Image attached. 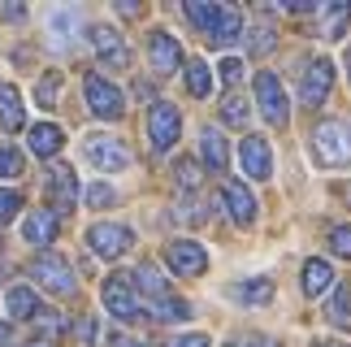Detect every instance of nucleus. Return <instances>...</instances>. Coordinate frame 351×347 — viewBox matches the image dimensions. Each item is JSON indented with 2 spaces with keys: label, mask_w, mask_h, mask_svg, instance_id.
Returning <instances> with one entry per match:
<instances>
[{
  "label": "nucleus",
  "mask_w": 351,
  "mask_h": 347,
  "mask_svg": "<svg viewBox=\"0 0 351 347\" xmlns=\"http://www.w3.org/2000/svg\"><path fill=\"white\" fill-rule=\"evenodd\" d=\"M313 143H317L321 165H351V126L347 122H321Z\"/></svg>",
  "instance_id": "1"
},
{
  "label": "nucleus",
  "mask_w": 351,
  "mask_h": 347,
  "mask_svg": "<svg viewBox=\"0 0 351 347\" xmlns=\"http://www.w3.org/2000/svg\"><path fill=\"white\" fill-rule=\"evenodd\" d=\"M31 278L44 291H52V296H74V270L65 265V256H57V252H39L31 261Z\"/></svg>",
  "instance_id": "2"
},
{
  "label": "nucleus",
  "mask_w": 351,
  "mask_h": 347,
  "mask_svg": "<svg viewBox=\"0 0 351 347\" xmlns=\"http://www.w3.org/2000/svg\"><path fill=\"white\" fill-rule=\"evenodd\" d=\"M182 135V113L173 109L169 100H156L152 109H147V139H152L156 152H169L173 143Z\"/></svg>",
  "instance_id": "3"
},
{
  "label": "nucleus",
  "mask_w": 351,
  "mask_h": 347,
  "mask_svg": "<svg viewBox=\"0 0 351 347\" xmlns=\"http://www.w3.org/2000/svg\"><path fill=\"white\" fill-rule=\"evenodd\" d=\"M104 309H109L117 322H139V296H134V278L126 274H113V278H104Z\"/></svg>",
  "instance_id": "4"
},
{
  "label": "nucleus",
  "mask_w": 351,
  "mask_h": 347,
  "mask_svg": "<svg viewBox=\"0 0 351 347\" xmlns=\"http://www.w3.org/2000/svg\"><path fill=\"white\" fill-rule=\"evenodd\" d=\"M83 91H87V104H91V113H96V117H104V122H113V117H121V113H126V96H121V91L109 83V78H100V74H87Z\"/></svg>",
  "instance_id": "5"
},
{
  "label": "nucleus",
  "mask_w": 351,
  "mask_h": 347,
  "mask_svg": "<svg viewBox=\"0 0 351 347\" xmlns=\"http://www.w3.org/2000/svg\"><path fill=\"white\" fill-rule=\"evenodd\" d=\"M165 261H169V270L178 278H199L208 270V252L199 248L195 239H173V243L165 248Z\"/></svg>",
  "instance_id": "6"
},
{
  "label": "nucleus",
  "mask_w": 351,
  "mask_h": 347,
  "mask_svg": "<svg viewBox=\"0 0 351 347\" xmlns=\"http://www.w3.org/2000/svg\"><path fill=\"white\" fill-rule=\"evenodd\" d=\"M130 243H134V235L126 230V226H113V222H96L87 230V248L96 252V256H104V261H117Z\"/></svg>",
  "instance_id": "7"
},
{
  "label": "nucleus",
  "mask_w": 351,
  "mask_h": 347,
  "mask_svg": "<svg viewBox=\"0 0 351 347\" xmlns=\"http://www.w3.org/2000/svg\"><path fill=\"white\" fill-rule=\"evenodd\" d=\"M256 104L269 126H287V91H282L278 74H256Z\"/></svg>",
  "instance_id": "8"
},
{
  "label": "nucleus",
  "mask_w": 351,
  "mask_h": 347,
  "mask_svg": "<svg viewBox=\"0 0 351 347\" xmlns=\"http://www.w3.org/2000/svg\"><path fill=\"white\" fill-rule=\"evenodd\" d=\"M87 161L96 165V169L117 174V169L130 165V148H126L121 139H113V135H91V139H87Z\"/></svg>",
  "instance_id": "9"
},
{
  "label": "nucleus",
  "mask_w": 351,
  "mask_h": 347,
  "mask_svg": "<svg viewBox=\"0 0 351 347\" xmlns=\"http://www.w3.org/2000/svg\"><path fill=\"white\" fill-rule=\"evenodd\" d=\"M147 61H152V74H173L182 65V48H178V39H173L169 31H152L147 35Z\"/></svg>",
  "instance_id": "10"
},
{
  "label": "nucleus",
  "mask_w": 351,
  "mask_h": 347,
  "mask_svg": "<svg viewBox=\"0 0 351 347\" xmlns=\"http://www.w3.org/2000/svg\"><path fill=\"white\" fill-rule=\"evenodd\" d=\"M91 48H96V57L104 65H113V70H126L130 65V48L113 26H91Z\"/></svg>",
  "instance_id": "11"
},
{
  "label": "nucleus",
  "mask_w": 351,
  "mask_h": 347,
  "mask_svg": "<svg viewBox=\"0 0 351 347\" xmlns=\"http://www.w3.org/2000/svg\"><path fill=\"white\" fill-rule=\"evenodd\" d=\"M330 83H334V65L326 57H313L308 61V74H304V87H300V100L308 109H317V104L330 96Z\"/></svg>",
  "instance_id": "12"
},
{
  "label": "nucleus",
  "mask_w": 351,
  "mask_h": 347,
  "mask_svg": "<svg viewBox=\"0 0 351 347\" xmlns=\"http://www.w3.org/2000/svg\"><path fill=\"white\" fill-rule=\"evenodd\" d=\"M239 156H243L247 178H269V174H274V152H269V139H261V135H247V139H243Z\"/></svg>",
  "instance_id": "13"
},
{
  "label": "nucleus",
  "mask_w": 351,
  "mask_h": 347,
  "mask_svg": "<svg viewBox=\"0 0 351 347\" xmlns=\"http://www.w3.org/2000/svg\"><path fill=\"white\" fill-rule=\"evenodd\" d=\"M57 213L52 208H39V213H26V222H22V239L31 248H48L52 239H57Z\"/></svg>",
  "instance_id": "14"
},
{
  "label": "nucleus",
  "mask_w": 351,
  "mask_h": 347,
  "mask_svg": "<svg viewBox=\"0 0 351 347\" xmlns=\"http://www.w3.org/2000/svg\"><path fill=\"white\" fill-rule=\"evenodd\" d=\"M221 200H226V208H230V217L239 222V226H252L256 222V200H252V191H247V187H243V182H226L221 187Z\"/></svg>",
  "instance_id": "15"
},
{
  "label": "nucleus",
  "mask_w": 351,
  "mask_h": 347,
  "mask_svg": "<svg viewBox=\"0 0 351 347\" xmlns=\"http://www.w3.org/2000/svg\"><path fill=\"white\" fill-rule=\"evenodd\" d=\"M48 200H52L61 213L74 208V169H70V165H52V169H48Z\"/></svg>",
  "instance_id": "16"
},
{
  "label": "nucleus",
  "mask_w": 351,
  "mask_h": 347,
  "mask_svg": "<svg viewBox=\"0 0 351 347\" xmlns=\"http://www.w3.org/2000/svg\"><path fill=\"white\" fill-rule=\"evenodd\" d=\"M199 152H204V161H208V169H226V161H230V148H226V135L217 126H204L199 130Z\"/></svg>",
  "instance_id": "17"
},
{
  "label": "nucleus",
  "mask_w": 351,
  "mask_h": 347,
  "mask_svg": "<svg viewBox=\"0 0 351 347\" xmlns=\"http://www.w3.org/2000/svg\"><path fill=\"white\" fill-rule=\"evenodd\" d=\"M26 143H31V152L35 156H52L65 143V135H61V126L57 122H39V126H31L26 130Z\"/></svg>",
  "instance_id": "18"
},
{
  "label": "nucleus",
  "mask_w": 351,
  "mask_h": 347,
  "mask_svg": "<svg viewBox=\"0 0 351 347\" xmlns=\"http://www.w3.org/2000/svg\"><path fill=\"white\" fill-rule=\"evenodd\" d=\"M0 126L5 130H22L26 126V113H22V91L18 87H0Z\"/></svg>",
  "instance_id": "19"
},
{
  "label": "nucleus",
  "mask_w": 351,
  "mask_h": 347,
  "mask_svg": "<svg viewBox=\"0 0 351 347\" xmlns=\"http://www.w3.org/2000/svg\"><path fill=\"white\" fill-rule=\"evenodd\" d=\"M330 287H334V270L321 256H313L304 265V296H326Z\"/></svg>",
  "instance_id": "20"
},
{
  "label": "nucleus",
  "mask_w": 351,
  "mask_h": 347,
  "mask_svg": "<svg viewBox=\"0 0 351 347\" xmlns=\"http://www.w3.org/2000/svg\"><path fill=\"white\" fill-rule=\"evenodd\" d=\"M239 35H243V13H239V9H221V22L213 26L208 44H217V48H226V44H234Z\"/></svg>",
  "instance_id": "21"
},
{
  "label": "nucleus",
  "mask_w": 351,
  "mask_h": 347,
  "mask_svg": "<svg viewBox=\"0 0 351 347\" xmlns=\"http://www.w3.org/2000/svg\"><path fill=\"white\" fill-rule=\"evenodd\" d=\"M186 91H191L195 100H204L208 91H213V70H208V65L199 61V57L186 61Z\"/></svg>",
  "instance_id": "22"
},
{
  "label": "nucleus",
  "mask_w": 351,
  "mask_h": 347,
  "mask_svg": "<svg viewBox=\"0 0 351 347\" xmlns=\"http://www.w3.org/2000/svg\"><path fill=\"white\" fill-rule=\"evenodd\" d=\"M221 9H226V5H199V0H195V5H182L186 22H191V26H199L204 35H213V26L221 22Z\"/></svg>",
  "instance_id": "23"
},
{
  "label": "nucleus",
  "mask_w": 351,
  "mask_h": 347,
  "mask_svg": "<svg viewBox=\"0 0 351 347\" xmlns=\"http://www.w3.org/2000/svg\"><path fill=\"white\" fill-rule=\"evenodd\" d=\"M134 283H139V291H147L152 300H165L169 296V291H165V278H160V270H156L152 261H143L139 270H134Z\"/></svg>",
  "instance_id": "24"
},
{
  "label": "nucleus",
  "mask_w": 351,
  "mask_h": 347,
  "mask_svg": "<svg viewBox=\"0 0 351 347\" xmlns=\"http://www.w3.org/2000/svg\"><path fill=\"white\" fill-rule=\"evenodd\" d=\"M330 326H339V330H347L351 326V291L347 287H334V296H330Z\"/></svg>",
  "instance_id": "25"
},
{
  "label": "nucleus",
  "mask_w": 351,
  "mask_h": 347,
  "mask_svg": "<svg viewBox=\"0 0 351 347\" xmlns=\"http://www.w3.org/2000/svg\"><path fill=\"white\" fill-rule=\"evenodd\" d=\"M9 313L13 317H39V300L31 287H13L9 291Z\"/></svg>",
  "instance_id": "26"
},
{
  "label": "nucleus",
  "mask_w": 351,
  "mask_h": 347,
  "mask_svg": "<svg viewBox=\"0 0 351 347\" xmlns=\"http://www.w3.org/2000/svg\"><path fill=\"white\" fill-rule=\"evenodd\" d=\"M61 96V74L57 70H48L44 78H39V87H35V100H39V109H52Z\"/></svg>",
  "instance_id": "27"
},
{
  "label": "nucleus",
  "mask_w": 351,
  "mask_h": 347,
  "mask_svg": "<svg viewBox=\"0 0 351 347\" xmlns=\"http://www.w3.org/2000/svg\"><path fill=\"white\" fill-rule=\"evenodd\" d=\"M78 26V18H74V9H52L48 13V35H61L57 44H65V35H70Z\"/></svg>",
  "instance_id": "28"
},
{
  "label": "nucleus",
  "mask_w": 351,
  "mask_h": 347,
  "mask_svg": "<svg viewBox=\"0 0 351 347\" xmlns=\"http://www.w3.org/2000/svg\"><path fill=\"white\" fill-rule=\"evenodd\" d=\"M239 300H243V304H269V300H274V283H265V278H252L247 287H239Z\"/></svg>",
  "instance_id": "29"
},
{
  "label": "nucleus",
  "mask_w": 351,
  "mask_h": 347,
  "mask_svg": "<svg viewBox=\"0 0 351 347\" xmlns=\"http://www.w3.org/2000/svg\"><path fill=\"white\" fill-rule=\"evenodd\" d=\"M160 322H182V317H191V309H186L182 300H173V296H165V300H156V309H152Z\"/></svg>",
  "instance_id": "30"
},
{
  "label": "nucleus",
  "mask_w": 351,
  "mask_h": 347,
  "mask_svg": "<svg viewBox=\"0 0 351 347\" xmlns=\"http://www.w3.org/2000/svg\"><path fill=\"white\" fill-rule=\"evenodd\" d=\"M22 174V152L13 143H0V178H18Z\"/></svg>",
  "instance_id": "31"
},
{
  "label": "nucleus",
  "mask_w": 351,
  "mask_h": 347,
  "mask_svg": "<svg viewBox=\"0 0 351 347\" xmlns=\"http://www.w3.org/2000/svg\"><path fill=\"white\" fill-rule=\"evenodd\" d=\"M221 117H226L230 126H243V122H247V100H243V96H226Z\"/></svg>",
  "instance_id": "32"
},
{
  "label": "nucleus",
  "mask_w": 351,
  "mask_h": 347,
  "mask_svg": "<svg viewBox=\"0 0 351 347\" xmlns=\"http://www.w3.org/2000/svg\"><path fill=\"white\" fill-rule=\"evenodd\" d=\"M13 213H22V195L9 191V187H0V226L13 222Z\"/></svg>",
  "instance_id": "33"
},
{
  "label": "nucleus",
  "mask_w": 351,
  "mask_h": 347,
  "mask_svg": "<svg viewBox=\"0 0 351 347\" xmlns=\"http://www.w3.org/2000/svg\"><path fill=\"white\" fill-rule=\"evenodd\" d=\"M330 248L339 252L343 261H351V226H334V230H330Z\"/></svg>",
  "instance_id": "34"
},
{
  "label": "nucleus",
  "mask_w": 351,
  "mask_h": 347,
  "mask_svg": "<svg viewBox=\"0 0 351 347\" xmlns=\"http://www.w3.org/2000/svg\"><path fill=\"white\" fill-rule=\"evenodd\" d=\"M113 200H117L113 187H104V182H91V187H87V204H91V208H109Z\"/></svg>",
  "instance_id": "35"
},
{
  "label": "nucleus",
  "mask_w": 351,
  "mask_h": 347,
  "mask_svg": "<svg viewBox=\"0 0 351 347\" xmlns=\"http://www.w3.org/2000/svg\"><path fill=\"white\" fill-rule=\"evenodd\" d=\"M173 178H178V187H199V169H195V161H178V165H173Z\"/></svg>",
  "instance_id": "36"
},
{
  "label": "nucleus",
  "mask_w": 351,
  "mask_h": 347,
  "mask_svg": "<svg viewBox=\"0 0 351 347\" xmlns=\"http://www.w3.org/2000/svg\"><path fill=\"white\" fill-rule=\"evenodd\" d=\"M217 74H221V83H230V87H234L239 78H243V61H239V57H226Z\"/></svg>",
  "instance_id": "37"
},
{
  "label": "nucleus",
  "mask_w": 351,
  "mask_h": 347,
  "mask_svg": "<svg viewBox=\"0 0 351 347\" xmlns=\"http://www.w3.org/2000/svg\"><path fill=\"white\" fill-rule=\"evenodd\" d=\"M274 48V31H269V26H256L252 31V52H269Z\"/></svg>",
  "instance_id": "38"
},
{
  "label": "nucleus",
  "mask_w": 351,
  "mask_h": 347,
  "mask_svg": "<svg viewBox=\"0 0 351 347\" xmlns=\"http://www.w3.org/2000/svg\"><path fill=\"white\" fill-rule=\"evenodd\" d=\"M78 339H83V343H96V339H100L96 317H83V322H78Z\"/></svg>",
  "instance_id": "39"
},
{
  "label": "nucleus",
  "mask_w": 351,
  "mask_h": 347,
  "mask_svg": "<svg viewBox=\"0 0 351 347\" xmlns=\"http://www.w3.org/2000/svg\"><path fill=\"white\" fill-rule=\"evenodd\" d=\"M173 347H213L208 335H182V339H173Z\"/></svg>",
  "instance_id": "40"
},
{
  "label": "nucleus",
  "mask_w": 351,
  "mask_h": 347,
  "mask_svg": "<svg viewBox=\"0 0 351 347\" xmlns=\"http://www.w3.org/2000/svg\"><path fill=\"white\" fill-rule=\"evenodd\" d=\"M0 13H5V18H9V22H18V18H26V9H22V5H13V0H9V5H5V9H0Z\"/></svg>",
  "instance_id": "41"
},
{
  "label": "nucleus",
  "mask_w": 351,
  "mask_h": 347,
  "mask_svg": "<svg viewBox=\"0 0 351 347\" xmlns=\"http://www.w3.org/2000/svg\"><path fill=\"white\" fill-rule=\"evenodd\" d=\"M0 347H13V326L0 322Z\"/></svg>",
  "instance_id": "42"
},
{
  "label": "nucleus",
  "mask_w": 351,
  "mask_h": 347,
  "mask_svg": "<svg viewBox=\"0 0 351 347\" xmlns=\"http://www.w3.org/2000/svg\"><path fill=\"white\" fill-rule=\"evenodd\" d=\"M230 347H274V343H265V339H243V343H230Z\"/></svg>",
  "instance_id": "43"
},
{
  "label": "nucleus",
  "mask_w": 351,
  "mask_h": 347,
  "mask_svg": "<svg viewBox=\"0 0 351 347\" xmlns=\"http://www.w3.org/2000/svg\"><path fill=\"white\" fill-rule=\"evenodd\" d=\"M117 347H143V343H117Z\"/></svg>",
  "instance_id": "44"
},
{
  "label": "nucleus",
  "mask_w": 351,
  "mask_h": 347,
  "mask_svg": "<svg viewBox=\"0 0 351 347\" xmlns=\"http://www.w3.org/2000/svg\"><path fill=\"white\" fill-rule=\"evenodd\" d=\"M317 347H339V343H317Z\"/></svg>",
  "instance_id": "45"
},
{
  "label": "nucleus",
  "mask_w": 351,
  "mask_h": 347,
  "mask_svg": "<svg viewBox=\"0 0 351 347\" xmlns=\"http://www.w3.org/2000/svg\"><path fill=\"white\" fill-rule=\"evenodd\" d=\"M347 70H351V52H347Z\"/></svg>",
  "instance_id": "46"
}]
</instances>
